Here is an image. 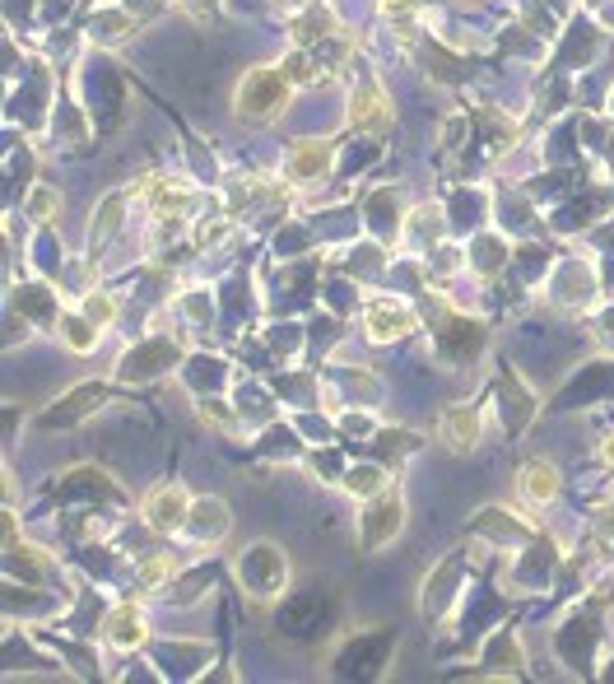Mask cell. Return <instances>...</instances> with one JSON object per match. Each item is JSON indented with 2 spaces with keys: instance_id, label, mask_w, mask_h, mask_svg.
Masks as SVG:
<instances>
[{
  "instance_id": "obj_15",
  "label": "cell",
  "mask_w": 614,
  "mask_h": 684,
  "mask_svg": "<svg viewBox=\"0 0 614 684\" xmlns=\"http://www.w3.org/2000/svg\"><path fill=\"white\" fill-rule=\"evenodd\" d=\"M107 638H112L117 647H140L145 643V619H140V610H131V605L112 610V619H107Z\"/></svg>"
},
{
  "instance_id": "obj_24",
  "label": "cell",
  "mask_w": 614,
  "mask_h": 684,
  "mask_svg": "<svg viewBox=\"0 0 614 684\" xmlns=\"http://www.w3.org/2000/svg\"><path fill=\"white\" fill-rule=\"evenodd\" d=\"M173 559H168V554H159V559H145V564H140V582H145V587H154V582H163V577H173Z\"/></svg>"
},
{
  "instance_id": "obj_23",
  "label": "cell",
  "mask_w": 614,
  "mask_h": 684,
  "mask_svg": "<svg viewBox=\"0 0 614 684\" xmlns=\"http://www.w3.org/2000/svg\"><path fill=\"white\" fill-rule=\"evenodd\" d=\"M494 661H503V671H517V666H521L512 633H508V638H494V647H489V666H494Z\"/></svg>"
},
{
  "instance_id": "obj_16",
  "label": "cell",
  "mask_w": 614,
  "mask_h": 684,
  "mask_svg": "<svg viewBox=\"0 0 614 684\" xmlns=\"http://www.w3.org/2000/svg\"><path fill=\"white\" fill-rule=\"evenodd\" d=\"M498 387L508 391V429H512V433H521V429H526V419L535 415V401L526 396V391H521V382H517L512 373L498 377Z\"/></svg>"
},
{
  "instance_id": "obj_12",
  "label": "cell",
  "mask_w": 614,
  "mask_h": 684,
  "mask_svg": "<svg viewBox=\"0 0 614 684\" xmlns=\"http://www.w3.org/2000/svg\"><path fill=\"white\" fill-rule=\"evenodd\" d=\"M442 438L452 447H475L480 443V410L475 405H456L442 415Z\"/></svg>"
},
{
  "instance_id": "obj_29",
  "label": "cell",
  "mask_w": 614,
  "mask_h": 684,
  "mask_svg": "<svg viewBox=\"0 0 614 684\" xmlns=\"http://www.w3.org/2000/svg\"><path fill=\"white\" fill-rule=\"evenodd\" d=\"M596 531H601V536L614 545V503H610V508H601V517H596Z\"/></svg>"
},
{
  "instance_id": "obj_28",
  "label": "cell",
  "mask_w": 614,
  "mask_h": 684,
  "mask_svg": "<svg viewBox=\"0 0 614 684\" xmlns=\"http://www.w3.org/2000/svg\"><path fill=\"white\" fill-rule=\"evenodd\" d=\"M382 14H387V19H410L414 0H382Z\"/></svg>"
},
{
  "instance_id": "obj_5",
  "label": "cell",
  "mask_w": 614,
  "mask_h": 684,
  "mask_svg": "<svg viewBox=\"0 0 614 684\" xmlns=\"http://www.w3.org/2000/svg\"><path fill=\"white\" fill-rule=\"evenodd\" d=\"M438 349H442V359L447 363H470L484 349V326L466 322V317H442Z\"/></svg>"
},
{
  "instance_id": "obj_2",
  "label": "cell",
  "mask_w": 614,
  "mask_h": 684,
  "mask_svg": "<svg viewBox=\"0 0 614 684\" xmlns=\"http://www.w3.org/2000/svg\"><path fill=\"white\" fill-rule=\"evenodd\" d=\"M238 582L252 601H275L284 591V582H289V559H284V550H275L270 540L247 545V550L238 554Z\"/></svg>"
},
{
  "instance_id": "obj_9",
  "label": "cell",
  "mask_w": 614,
  "mask_h": 684,
  "mask_svg": "<svg viewBox=\"0 0 614 684\" xmlns=\"http://www.w3.org/2000/svg\"><path fill=\"white\" fill-rule=\"evenodd\" d=\"M173 359H177V349L168 345V340H149V345L131 349V354L121 359V382H149V377H159Z\"/></svg>"
},
{
  "instance_id": "obj_6",
  "label": "cell",
  "mask_w": 614,
  "mask_h": 684,
  "mask_svg": "<svg viewBox=\"0 0 614 684\" xmlns=\"http://www.w3.org/2000/svg\"><path fill=\"white\" fill-rule=\"evenodd\" d=\"M363 331L373 340H396L405 331H414V312L405 303H396V298H373L368 312H363Z\"/></svg>"
},
{
  "instance_id": "obj_10",
  "label": "cell",
  "mask_w": 614,
  "mask_h": 684,
  "mask_svg": "<svg viewBox=\"0 0 614 684\" xmlns=\"http://www.w3.org/2000/svg\"><path fill=\"white\" fill-rule=\"evenodd\" d=\"M331 159H335L331 140H303V145H294L289 163H284V177H289V182H317V177L331 168Z\"/></svg>"
},
{
  "instance_id": "obj_26",
  "label": "cell",
  "mask_w": 614,
  "mask_h": 684,
  "mask_svg": "<svg viewBox=\"0 0 614 684\" xmlns=\"http://www.w3.org/2000/svg\"><path fill=\"white\" fill-rule=\"evenodd\" d=\"M201 419L219 424V429H233V415L224 410V401H201Z\"/></svg>"
},
{
  "instance_id": "obj_30",
  "label": "cell",
  "mask_w": 614,
  "mask_h": 684,
  "mask_svg": "<svg viewBox=\"0 0 614 684\" xmlns=\"http://www.w3.org/2000/svg\"><path fill=\"white\" fill-rule=\"evenodd\" d=\"M605 461H614V443H605Z\"/></svg>"
},
{
  "instance_id": "obj_14",
  "label": "cell",
  "mask_w": 614,
  "mask_h": 684,
  "mask_svg": "<svg viewBox=\"0 0 614 684\" xmlns=\"http://www.w3.org/2000/svg\"><path fill=\"white\" fill-rule=\"evenodd\" d=\"M5 564H10L14 577H24L33 587H42L52 577V564L42 559V550H28V545H14V540H10V550H5Z\"/></svg>"
},
{
  "instance_id": "obj_7",
  "label": "cell",
  "mask_w": 614,
  "mask_h": 684,
  "mask_svg": "<svg viewBox=\"0 0 614 684\" xmlns=\"http://www.w3.org/2000/svg\"><path fill=\"white\" fill-rule=\"evenodd\" d=\"M187 494H182V484H159L154 494L145 498V517L154 531H177V526H187Z\"/></svg>"
},
{
  "instance_id": "obj_11",
  "label": "cell",
  "mask_w": 614,
  "mask_h": 684,
  "mask_svg": "<svg viewBox=\"0 0 614 684\" xmlns=\"http://www.w3.org/2000/svg\"><path fill=\"white\" fill-rule=\"evenodd\" d=\"M517 484L526 503H554L559 498V470L549 466V461H526Z\"/></svg>"
},
{
  "instance_id": "obj_1",
  "label": "cell",
  "mask_w": 614,
  "mask_h": 684,
  "mask_svg": "<svg viewBox=\"0 0 614 684\" xmlns=\"http://www.w3.org/2000/svg\"><path fill=\"white\" fill-rule=\"evenodd\" d=\"M289 94H294V80L284 75V66H256L233 89V108L247 121H275L289 108Z\"/></svg>"
},
{
  "instance_id": "obj_22",
  "label": "cell",
  "mask_w": 614,
  "mask_h": 684,
  "mask_svg": "<svg viewBox=\"0 0 614 684\" xmlns=\"http://www.w3.org/2000/svg\"><path fill=\"white\" fill-rule=\"evenodd\" d=\"M112 312H117V303H112L107 294H89V298H84V317H89L94 326H107V322H112Z\"/></svg>"
},
{
  "instance_id": "obj_4",
  "label": "cell",
  "mask_w": 614,
  "mask_h": 684,
  "mask_svg": "<svg viewBox=\"0 0 614 684\" xmlns=\"http://www.w3.org/2000/svg\"><path fill=\"white\" fill-rule=\"evenodd\" d=\"M349 126L354 131H368V135H382L391 126V98L382 94V84L363 75L354 98H349Z\"/></svg>"
},
{
  "instance_id": "obj_18",
  "label": "cell",
  "mask_w": 614,
  "mask_h": 684,
  "mask_svg": "<svg viewBox=\"0 0 614 684\" xmlns=\"http://www.w3.org/2000/svg\"><path fill=\"white\" fill-rule=\"evenodd\" d=\"M345 489H349V494H359V498H373V494H382V489H387V480H382V470H377V466H354L345 475Z\"/></svg>"
},
{
  "instance_id": "obj_19",
  "label": "cell",
  "mask_w": 614,
  "mask_h": 684,
  "mask_svg": "<svg viewBox=\"0 0 614 684\" xmlns=\"http://www.w3.org/2000/svg\"><path fill=\"white\" fill-rule=\"evenodd\" d=\"M117 224H121V196H107V201H103V215H98V228L89 233V247H103V242L117 233Z\"/></svg>"
},
{
  "instance_id": "obj_27",
  "label": "cell",
  "mask_w": 614,
  "mask_h": 684,
  "mask_svg": "<svg viewBox=\"0 0 614 684\" xmlns=\"http://www.w3.org/2000/svg\"><path fill=\"white\" fill-rule=\"evenodd\" d=\"M284 75H289L294 84H307V80H312V70H307V56H303V52L289 56V61H284Z\"/></svg>"
},
{
  "instance_id": "obj_17",
  "label": "cell",
  "mask_w": 614,
  "mask_h": 684,
  "mask_svg": "<svg viewBox=\"0 0 614 684\" xmlns=\"http://www.w3.org/2000/svg\"><path fill=\"white\" fill-rule=\"evenodd\" d=\"M591 294H596V289H591V275L587 270H563V280H559V298L563 303H577V308H587L591 303Z\"/></svg>"
},
{
  "instance_id": "obj_21",
  "label": "cell",
  "mask_w": 614,
  "mask_h": 684,
  "mask_svg": "<svg viewBox=\"0 0 614 684\" xmlns=\"http://www.w3.org/2000/svg\"><path fill=\"white\" fill-rule=\"evenodd\" d=\"M326 28H331V14H326V10H312L307 19H298V24H294V38H298V42L326 38Z\"/></svg>"
},
{
  "instance_id": "obj_13",
  "label": "cell",
  "mask_w": 614,
  "mask_h": 684,
  "mask_svg": "<svg viewBox=\"0 0 614 684\" xmlns=\"http://www.w3.org/2000/svg\"><path fill=\"white\" fill-rule=\"evenodd\" d=\"M89 401H103V387H75L66 401L56 405V410H47L38 424H42V429H61V424H75V419L89 410Z\"/></svg>"
},
{
  "instance_id": "obj_3",
  "label": "cell",
  "mask_w": 614,
  "mask_h": 684,
  "mask_svg": "<svg viewBox=\"0 0 614 684\" xmlns=\"http://www.w3.org/2000/svg\"><path fill=\"white\" fill-rule=\"evenodd\" d=\"M401 526H405V498H401V489H382V494H373V498H368V508H363V517H359L363 550H368V554L387 550L391 540L401 536Z\"/></svg>"
},
{
  "instance_id": "obj_25",
  "label": "cell",
  "mask_w": 614,
  "mask_h": 684,
  "mask_svg": "<svg viewBox=\"0 0 614 684\" xmlns=\"http://www.w3.org/2000/svg\"><path fill=\"white\" fill-rule=\"evenodd\" d=\"M56 205H61V196H56V191H47V187H38L33 196H28V215H33V219H47Z\"/></svg>"
},
{
  "instance_id": "obj_20",
  "label": "cell",
  "mask_w": 614,
  "mask_h": 684,
  "mask_svg": "<svg viewBox=\"0 0 614 684\" xmlns=\"http://www.w3.org/2000/svg\"><path fill=\"white\" fill-rule=\"evenodd\" d=\"M61 331H66V345L70 349H94V340H98V326L89 322V317H66V322H61Z\"/></svg>"
},
{
  "instance_id": "obj_8",
  "label": "cell",
  "mask_w": 614,
  "mask_h": 684,
  "mask_svg": "<svg viewBox=\"0 0 614 684\" xmlns=\"http://www.w3.org/2000/svg\"><path fill=\"white\" fill-rule=\"evenodd\" d=\"M228 526H233V517H228L224 498H196L187 512V531L191 540H201V545H219V540L228 536Z\"/></svg>"
}]
</instances>
